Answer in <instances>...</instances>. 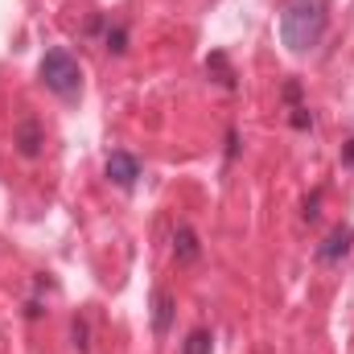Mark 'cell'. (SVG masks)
Listing matches in <instances>:
<instances>
[{"instance_id": "obj_2", "label": "cell", "mask_w": 354, "mask_h": 354, "mask_svg": "<svg viewBox=\"0 0 354 354\" xmlns=\"http://www.w3.org/2000/svg\"><path fill=\"white\" fill-rule=\"evenodd\" d=\"M37 79H41V87L54 91V95L66 99V103L83 95V66H79V58H75L66 46H54V50L41 54V62H37Z\"/></svg>"}, {"instance_id": "obj_9", "label": "cell", "mask_w": 354, "mask_h": 354, "mask_svg": "<svg viewBox=\"0 0 354 354\" xmlns=\"http://www.w3.org/2000/svg\"><path fill=\"white\" fill-rule=\"evenodd\" d=\"M99 25H103V50L124 54L128 50V25H120V21H99Z\"/></svg>"}, {"instance_id": "obj_12", "label": "cell", "mask_w": 354, "mask_h": 354, "mask_svg": "<svg viewBox=\"0 0 354 354\" xmlns=\"http://www.w3.org/2000/svg\"><path fill=\"white\" fill-rule=\"evenodd\" d=\"M71 342H75V351H79V354L91 351V330H87V322H83V317H75V326H71Z\"/></svg>"}, {"instance_id": "obj_11", "label": "cell", "mask_w": 354, "mask_h": 354, "mask_svg": "<svg viewBox=\"0 0 354 354\" xmlns=\"http://www.w3.org/2000/svg\"><path fill=\"white\" fill-rule=\"evenodd\" d=\"M210 71L218 75V83H223L227 91H235V71H231L227 54H210V58H206V75H210Z\"/></svg>"}, {"instance_id": "obj_8", "label": "cell", "mask_w": 354, "mask_h": 354, "mask_svg": "<svg viewBox=\"0 0 354 354\" xmlns=\"http://www.w3.org/2000/svg\"><path fill=\"white\" fill-rule=\"evenodd\" d=\"M174 256H177V264H198V260H202V243H198V231H194L189 223H177Z\"/></svg>"}, {"instance_id": "obj_1", "label": "cell", "mask_w": 354, "mask_h": 354, "mask_svg": "<svg viewBox=\"0 0 354 354\" xmlns=\"http://www.w3.org/2000/svg\"><path fill=\"white\" fill-rule=\"evenodd\" d=\"M326 29H330V4L326 0H284V8H280V41L292 54L317 50Z\"/></svg>"}, {"instance_id": "obj_10", "label": "cell", "mask_w": 354, "mask_h": 354, "mask_svg": "<svg viewBox=\"0 0 354 354\" xmlns=\"http://www.w3.org/2000/svg\"><path fill=\"white\" fill-rule=\"evenodd\" d=\"M181 354H214V334H210L206 326L189 330V334H185V342H181Z\"/></svg>"}, {"instance_id": "obj_7", "label": "cell", "mask_w": 354, "mask_h": 354, "mask_svg": "<svg viewBox=\"0 0 354 354\" xmlns=\"http://www.w3.org/2000/svg\"><path fill=\"white\" fill-rule=\"evenodd\" d=\"M174 313H177V301L169 288H157L153 292V334L157 338H165L169 330H174Z\"/></svg>"}, {"instance_id": "obj_13", "label": "cell", "mask_w": 354, "mask_h": 354, "mask_svg": "<svg viewBox=\"0 0 354 354\" xmlns=\"http://www.w3.org/2000/svg\"><path fill=\"white\" fill-rule=\"evenodd\" d=\"M342 161H346V169H354V136L346 140V153H342Z\"/></svg>"}, {"instance_id": "obj_4", "label": "cell", "mask_w": 354, "mask_h": 354, "mask_svg": "<svg viewBox=\"0 0 354 354\" xmlns=\"http://www.w3.org/2000/svg\"><path fill=\"white\" fill-rule=\"evenodd\" d=\"M103 177H107L111 185H120V189H132V185H136V177H140V161H136L132 153L115 149V153L103 161Z\"/></svg>"}, {"instance_id": "obj_5", "label": "cell", "mask_w": 354, "mask_h": 354, "mask_svg": "<svg viewBox=\"0 0 354 354\" xmlns=\"http://www.w3.org/2000/svg\"><path fill=\"white\" fill-rule=\"evenodd\" d=\"M12 145H17V153H21V157H29V161H33V157H41V145H46V128H41L33 115H25V120L12 128Z\"/></svg>"}, {"instance_id": "obj_3", "label": "cell", "mask_w": 354, "mask_h": 354, "mask_svg": "<svg viewBox=\"0 0 354 354\" xmlns=\"http://www.w3.org/2000/svg\"><path fill=\"white\" fill-rule=\"evenodd\" d=\"M351 252H354V227L351 223H338V227L317 243V260H322V264H342Z\"/></svg>"}, {"instance_id": "obj_6", "label": "cell", "mask_w": 354, "mask_h": 354, "mask_svg": "<svg viewBox=\"0 0 354 354\" xmlns=\"http://www.w3.org/2000/svg\"><path fill=\"white\" fill-rule=\"evenodd\" d=\"M280 95H284V103H288V124H292L297 132H305V128H313V115H309V103L301 99V83H297V79H288Z\"/></svg>"}]
</instances>
